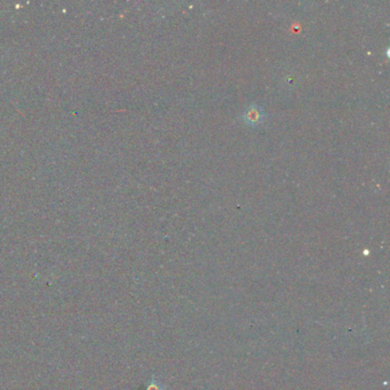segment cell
Returning a JSON list of instances; mask_svg holds the SVG:
<instances>
[{"label": "cell", "mask_w": 390, "mask_h": 390, "mask_svg": "<svg viewBox=\"0 0 390 390\" xmlns=\"http://www.w3.org/2000/svg\"><path fill=\"white\" fill-rule=\"evenodd\" d=\"M264 115L261 108L257 105H250L244 114V122L249 126H258L263 122Z\"/></svg>", "instance_id": "1"}, {"label": "cell", "mask_w": 390, "mask_h": 390, "mask_svg": "<svg viewBox=\"0 0 390 390\" xmlns=\"http://www.w3.org/2000/svg\"><path fill=\"white\" fill-rule=\"evenodd\" d=\"M147 390H166V389L164 388V386H162V384H161L160 382H158V381H152V382L149 384V387H148Z\"/></svg>", "instance_id": "2"}]
</instances>
